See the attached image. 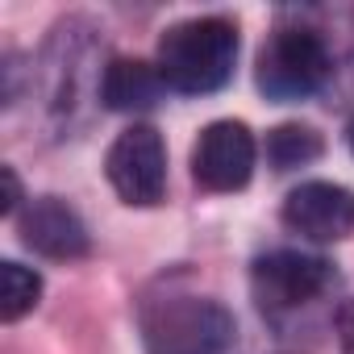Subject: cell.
I'll use <instances>...</instances> for the list:
<instances>
[{
    "mask_svg": "<svg viewBox=\"0 0 354 354\" xmlns=\"http://www.w3.org/2000/svg\"><path fill=\"white\" fill-rule=\"evenodd\" d=\"M154 67L171 92H184V96L221 92L238 67V26L225 17L175 21L158 38Z\"/></svg>",
    "mask_w": 354,
    "mask_h": 354,
    "instance_id": "1",
    "label": "cell"
},
{
    "mask_svg": "<svg viewBox=\"0 0 354 354\" xmlns=\"http://www.w3.org/2000/svg\"><path fill=\"white\" fill-rule=\"evenodd\" d=\"M146 354H225L234 346V313L213 296H158L138 317Z\"/></svg>",
    "mask_w": 354,
    "mask_h": 354,
    "instance_id": "2",
    "label": "cell"
},
{
    "mask_svg": "<svg viewBox=\"0 0 354 354\" xmlns=\"http://www.w3.org/2000/svg\"><path fill=\"white\" fill-rule=\"evenodd\" d=\"M333 71V59L321 42L317 30H275L263 50H259V67H254V84L267 100H304L313 96Z\"/></svg>",
    "mask_w": 354,
    "mask_h": 354,
    "instance_id": "3",
    "label": "cell"
},
{
    "mask_svg": "<svg viewBox=\"0 0 354 354\" xmlns=\"http://www.w3.org/2000/svg\"><path fill=\"white\" fill-rule=\"evenodd\" d=\"M333 283H337L333 263L304 250H271V254H259L250 267V292L267 317H288L313 304L317 296H325Z\"/></svg>",
    "mask_w": 354,
    "mask_h": 354,
    "instance_id": "4",
    "label": "cell"
},
{
    "mask_svg": "<svg viewBox=\"0 0 354 354\" xmlns=\"http://www.w3.org/2000/svg\"><path fill=\"white\" fill-rule=\"evenodd\" d=\"M104 175L113 192L133 205V209H150L162 201L167 192V146L162 133L154 125H129L125 133H117V142L104 154Z\"/></svg>",
    "mask_w": 354,
    "mask_h": 354,
    "instance_id": "5",
    "label": "cell"
},
{
    "mask_svg": "<svg viewBox=\"0 0 354 354\" xmlns=\"http://www.w3.org/2000/svg\"><path fill=\"white\" fill-rule=\"evenodd\" d=\"M254 133L246 121H213L192 146V180L205 192H238L254 175Z\"/></svg>",
    "mask_w": 354,
    "mask_h": 354,
    "instance_id": "6",
    "label": "cell"
},
{
    "mask_svg": "<svg viewBox=\"0 0 354 354\" xmlns=\"http://www.w3.org/2000/svg\"><path fill=\"white\" fill-rule=\"evenodd\" d=\"M283 225L300 238L313 242H342L354 234V192L342 184H300L296 192H288L283 201Z\"/></svg>",
    "mask_w": 354,
    "mask_h": 354,
    "instance_id": "7",
    "label": "cell"
},
{
    "mask_svg": "<svg viewBox=\"0 0 354 354\" xmlns=\"http://www.w3.org/2000/svg\"><path fill=\"white\" fill-rule=\"evenodd\" d=\"M17 230H21V242L46 259H84L88 254V225L59 196L30 201L17 217Z\"/></svg>",
    "mask_w": 354,
    "mask_h": 354,
    "instance_id": "8",
    "label": "cell"
},
{
    "mask_svg": "<svg viewBox=\"0 0 354 354\" xmlns=\"http://www.w3.org/2000/svg\"><path fill=\"white\" fill-rule=\"evenodd\" d=\"M167 84L154 63L142 59H113L100 75V100L113 113H146L162 100Z\"/></svg>",
    "mask_w": 354,
    "mask_h": 354,
    "instance_id": "9",
    "label": "cell"
},
{
    "mask_svg": "<svg viewBox=\"0 0 354 354\" xmlns=\"http://www.w3.org/2000/svg\"><path fill=\"white\" fill-rule=\"evenodd\" d=\"M263 150H267V162L275 171H296V167L317 162L321 150H325V142H321V133L313 125H275L267 133Z\"/></svg>",
    "mask_w": 354,
    "mask_h": 354,
    "instance_id": "10",
    "label": "cell"
},
{
    "mask_svg": "<svg viewBox=\"0 0 354 354\" xmlns=\"http://www.w3.org/2000/svg\"><path fill=\"white\" fill-rule=\"evenodd\" d=\"M42 296V275L21 267V263H0V317L5 321H21Z\"/></svg>",
    "mask_w": 354,
    "mask_h": 354,
    "instance_id": "11",
    "label": "cell"
},
{
    "mask_svg": "<svg viewBox=\"0 0 354 354\" xmlns=\"http://www.w3.org/2000/svg\"><path fill=\"white\" fill-rule=\"evenodd\" d=\"M0 184H5V201H0V213L5 217H13L17 209H21V180H17V171L13 167H0Z\"/></svg>",
    "mask_w": 354,
    "mask_h": 354,
    "instance_id": "12",
    "label": "cell"
},
{
    "mask_svg": "<svg viewBox=\"0 0 354 354\" xmlns=\"http://www.w3.org/2000/svg\"><path fill=\"white\" fill-rule=\"evenodd\" d=\"M337 346L342 354H354V300H346L337 313Z\"/></svg>",
    "mask_w": 354,
    "mask_h": 354,
    "instance_id": "13",
    "label": "cell"
},
{
    "mask_svg": "<svg viewBox=\"0 0 354 354\" xmlns=\"http://www.w3.org/2000/svg\"><path fill=\"white\" fill-rule=\"evenodd\" d=\"M346 142H350V150H354V121H350V129H346Z\"/></svg>",
    "mask_w": 354,
    "mask_h": 354,
    "instance_id": "14",
    "label": "cell"
}]
</instances>
